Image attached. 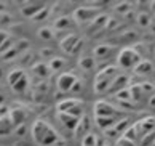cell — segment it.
I'll return each mask as SVG.
<instances>
[{
  "label": "cell",
  "mask_w": 155,
  "mask_h": 146,
  "mask_svg": "<svg viewBox=\"0 0 155 146\" xmlns=\"http://www.w3.org/2000/svg\"><path fill=\"white\" fill-rule=\"evenodd\" d=\"M74 84H75V77H74V75H71V74H62L61 77H59V82H58L59 89H61L62 92L71 90V87H72Z\"/></svg>",
  "instance_id": "3957f363"
},
{
  "label": "cell",
  "mask_w": 155,
  "mask_h": 146,
  "mask_svg": "<svg viewBox=\"0 0 155 146\" xmlns=\"http://www.w3.org/2000/svg\"><path fill=\"white\" fill-rule=\"evenodd\" d=\"M32 137L34 140L42 144V146H51L53 143H56L58 140V133L50 124H47L45 120H37L32 127Z\"/></svg>",
  "instance_id": "6da1fadb"
},
{
  "label": "cell",
  "mask_w": 155,
  "mask_h": 146,
  "mask_svg": "<svg viewBox=\"0 0 155 146\" xmlns=\"http://www.w3.org/2000/svg\"><path fill=\"white\" fill-rule=\"evenodd\" d=\"M139 63H141V56L137 53H134L133 50H130V48L123 50L122 53H120V56H118V66L123 68V69H126V68H136Z\"/></svg>",
  "instance_id": "7a4b0ae2"
}]
</instances>
